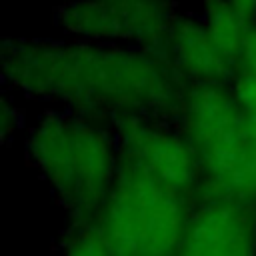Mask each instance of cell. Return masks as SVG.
Segmentation results:
<instances>
[{"label":"cell","mask_w":256,"mask_h":256,"mask_svg":"<svg viewBox=\"0 0 256 256\" xmlns=\"http://www.w3.org/2000/svg\"><path fill=\"white\" fill-rule=\"evenodd\" d=\"M2 70L22 94L112 122L176 116L188 88L164 54L100 42L6 44Z\"/></svg>","instance_id":"6da1fadb"},{"label":"cell","mask_w":256,"mask_h":256,"mask_svg":"<svg viewBox=\"0 0 256 256\" xmlns=\"http://www.w3.org/2000/svg\"><path fill=\"white\" fill-rule=\"evenodd\" d=\"M28 152L74 222H94L118 172L114 130L74 112H52L28 134Z\"/></svg>","instance_id":"7a4b0ae2"},{"label":"cell","mask_w":256,"mask_h":256,"mask_svg":"<svg viewBox=\"0 0 256 256\" xmlns=\"http://www.w3.org/2000/svg\"><path fill=\"white\" fill-rule=\"evenodd\" d=\"M176 120L200 164L202 198L256 206V156L232 86H188Z\"/></svg>","instance_id":"3957f363"},{"label":"cell","mask_w":256,"mask_h":256,"mask_svg":"<svg viewBox=\"0 0 256 256\" xmlns=\"http://www.w3.org/2000/svg\"><path fill=\"white\" fill-rule=\"evenodd\" d=\"M198 202L118 158L94 226L112 256H176Z\"/></svg>","instance_id":"277c9868"},{"label":"cell","mask_w":256,"mask_h":256,"mask_svg":"<svg viewBox=\"0 0 256 256\" xmlns=\"http://www.w3.org/2000/svg\"><path fill=\"white\" fill-rule=\"evenodd\" d=\"M56 18L64 30L90 42L130 44L132 48L164 54L170 28L178 16L168 4L160 2L108 0L64 6Z\"/></svg>","instance_id":"5b68a950"},{"label":"cell","mask_w":256,"mask_h":256,"mask_svg":"<svg viewBox=\"0 0 256 256\" xmlns=\"http://www.w3.org/2000/svg\"><path fill=\"white\" fill-rule=\"evenodd\" d=\"M112 130L118 158L182 194L202 198V170L180 130L142 116L120 118L112 122Z\"/></svg>","instance_id":"8992f818"},{"label":"cell","mask_w":256,"mask_h":256,"mask_svg":"<svg viewBox=\"0 0 256 256\" xmlns=\"http://www.w3.org/2000/svg\"><path fill=\"white\" fill-rule=\"evenodd\" d=\"M256 206L202 198L176 256H254Z\"/></svg>","instance_id":"52a82bcc"},{"label":"cell","mask_w":256,"mask_h":256,"mask_svg":"<svg viewBox=\"0 0 256 256\" xmlns=\"http://www.w3.org/2000/svg\"><path fill=\"white\" fill-rule=\"evenodd\" d=\"M164 56L188 84H232L234 64L220 52L202 20L178 16L170 28Z\"/></svg>","instance_id":"ba28073f"},{"label":"cell","mask_w":256,"mask_h":256,"mask_svg":"<svg viewBox=\"0 0 256 256\" xmlns=\"http://www.w3.org/2000/svg\"><path fill=\"white\" fill-rule=\"evenodd\" d=\"M202 22L220 52L234 64L236 70L242 44L248 32L256 26V2H210L204 6Z\"/></svg>","instance_id":"9c48e42d"},{"label":"cell","mask_w":256,"mask_h":256,"mask_svg":"<svg viewBox=\"0 0 256 256\" xmlns=\"http://www.w3.org/2000/svg\"><path fill=\"white\" fill-rule=\"evenodd\" d=\"M62 256H112L94 222H74L64 240Z\"/></svg>","instance_id":"30bf717a"},{"label":"cell","mask_w":256,"mask_h":256,"mask_svg":"<svg viewBox=\"0 0 256 256\" xmlns=\"http://www.w3.org/2000/svg\"><path fill=\"white\" fill-rule=\"evenodd\" d=\"M232 90L240 102V108L246 118V128L252 140L254 156H256V80L252 78H236L232 84Z\"/></svg>","instance_id":"8fae6325"},{"label":"cell","mask_w":256,"mask_h":256,"mask_svg":"<svg viewBox=\"0 0 256 256\" xmlns=\"http://www.w3.org/2000/svg\"><path fill=\"white\" fill-rule=\"evenodd\" d=\"M236 78H252V80H256V26L248 32V36H246V40L242 44V50L238 54Z\"/></svg>","instance_id":"7c38bea8"}]
</instances>
